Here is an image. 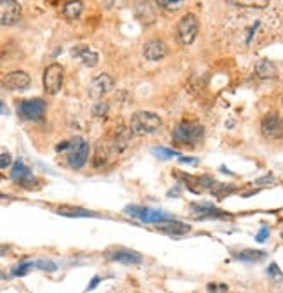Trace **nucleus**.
Wrapping results in <instances>:
<instances>
[{
  "mask_svg": "<svg viewBox=\"0 0 283 293\" xmlns=\"http://www.w3.org/2000/svg\"><path fill=\"white\" fill-rule=\"evenodd\" d=\"M162 128V118L151 111H136L131 118V132L134 135L155 134Z\"/></svg>",
  "mask_w": 283,
  "mask_h": 293,
  "instance_id": "obj_1",
  "label": "nucleus"
},
{
  "mask_svg": "<svg viewBox=\"0 0 283 293\" xmlns=\"http://www.w3.org/2000/svg\"><path fill=\"white\" fill-rule=\"evenodd\" d=\"M203 139V127L198 122H181L176 128H174L172 141L179 146H195Z\"/></svg>",
  "mask_w": 283,
  "mask_h": 293,
  "instance_id": "obj_2",
  "label": "nucleus"
},
{
  "mask_svg": "<svg viewBox=\"0 0 283 293\" xmlns=\"http://www.w3.org/2000/svg\"><path fill=\"white\" fill-rule=\"evenodd\" d=\"M198 18L195 14H191V12H188L177 23V40L183 45H191L195 42L196 35H198Z\"/></svg>",
  "mask_w": 283,
  "mask_h": 293,
  "instance_id": "obj_3",
  "label": "nucleus"
},
{
  "mask_svg": "<svg viewBox=\"0 0 283 293\" xmlns=\"http://www.w3.org/2000/svg\"><path fill=\"white\" fill-rule=\"evenodd\" d=\"M89 144L84 141L82 137H75L70 141V146H68V165L71 168H82V167L87 163L89 158Z\"/></svg>",
  "mask_w": 283,
  "mask_h": 293,
  "instance_id": "obj_4",
  "label": "nucleus"
},
{
  "mask_svg": "<svg viewBox=\"0 0 283 293\" xmlns=\"http://www.w3.org/2000/svg\"><path fill=\"white\" fill-rule=\"evenodd\" d=\"M63 78H64V70L61 64L52 63L47 66V70L44 71V88L47 94L56 95L63 87Z\"/></svg>",
  "mask_w": 283,
  "mask_h": 293,
  "instance_id": "obj_5",
  "label": "nucleus"
},
{
  "mask_svg": "<svg viewBox=\"0 0 283 293\" xmlns=\"http://www.w3.org/2000/svg\"><path fill=\"white\" fill-rule=\"evenodd\" d=\"M18 113L23 120L37 122L46 113V101L44 99H26L18 104Z\"/></svg>",
  "mask_w": 283,
  "mask_h": 293,
  "instance_id": "obj_6",
  "label": "nucleus"
},
{
  "mask_svg": "<svg viewBox=\"0 0 283 293\" xmlns=\"http://www.w3.org/2000/svg\"><path fill=\"white\" fill-rule=\"evenodd\" d=\"M21 18L18 0H0V26H12Z\"/></svg>",
  "mask_w": 283,
  "mask_h": 293,
  "instance_id": "obj_7",
  "label": "nucleus"
},
{
  "mask_svg": "<svg viewBox=\"0 0 283 293\" xmlns=\"http://www.w3.org/2000/svg\"><path fill=\"white\" fill-rule=\"evenodd\" d=\"M261 132L268 139H283V118L276 113L264 117L261 124Z\"/></svg>",
  "mask_w": 283,
  "mask_h": 293,
  "instance_id": "obj_8",
  "label": "nucleus"
},
{
  "mask_svg": "<svg viewBox=\"0 0 283 293\" xmlns=\"http://www.w3.org/2000/svg\"><path fill=\"white\" fill-rule=\"evenodd\" d=\"M113 85H115L113 78H111L110 75L101 73L91 82V85H89V95H91L92 99H101L103 95H106L108 92H111Z\"/></svg>",
  "mask_w": 283,
  "mask_h": 293,
  "instance_id": "obj_9",
  "label": "nucleus"
},
{
  "mask_svg": "<svg viewBox=\"0 0 283 293\" xmlns=\"http://www.w3.org/2000/svg\"><path fill=\"white\" fill-rule=\"evenodd\" d=\"M104 255H106V258H110V260L120 262V264L132 265V264H141L142 262L141 253H138V251H134V250H129V248H110Z\"/></svg>",
  "mask_w": 283,
  "mask_h": 293,
  "instance_id": "obj_10",
  "label": "nucleus"
},
{
  "mask_svg": "<svg viewBox=\"0 0 283 293\" xmlns=\"http://www.w3.org/2000/svg\"><path fill=\"white\" fill-rule=\"evenodd\" d=\"M11 179L16 180L18 184L25 187H33L35 186V179H33V173L28 167L23 163V160H18L12 167V172H11Z\"/></svg>",
  "mask_w": 283,
  "mask_h": 293,
  "instance_id": "obj_11",
  "label": "nucleus"
},
{
  "mask_svg": "<svg viewBox=\"0 0 283 293\" xmlns=\"http://www.w3.org/2000/svg\"><path fill=\"white\" fill-rule=\"evenodd\" d=\"M2 85L9 90H23V88H28L30 85V77L25 71H12L7 73L2 80Z\"/></svg>",
  "mask_w": 283,
  "mask_h": 293,
  "instance_id": "obj_12",
  "label": "nucleus"
},
{
  "mask_svg": "<svg viewBox=\"0 0 283 293\" xmlns=\"http://www.w3.org/2000/svg\"><path fill=\"white\" fill-rule=\"evenodd\" d=\"M167 52H169V47L162 40H149L142 47V54L148 61H160L167 56Z\"/></svg>",
  "mask_w": 283,
  "mask_h": 293,
  "instance_id": "obj_13",
  "label": "nucleus"
},
{
  "mask_svg": "<svg viewBox=\"0 0 283 293\" xmlns=\"http://www.w3.org/2000/svg\"><path fill=\"white\" fill-rule=\"evenodd\" d=\"M56 213L61 217H68V219H91V217H99L96 212H91L87 209L82 207H73V205H61L56 209Z\"/></svg>",
  "mask_w": 283,
  "mask_h": 293,
  "instance_id": "obj_14",
  "label": "nucleus"
},
{
  "mask_svg": "<svg viewBox=\"0 0 283 293\" xmlns=\"http://www.w3.org/2000/svg\"><path fill=\"white\" fill-rule=\"evenodd\" d=\"M155 226L158 231H162V233H165V234H170V236H184V234H188L191 231V227L188 226V224L179 222V220H174V219L155 224Z\"/></svg>",
  "mask_w": 283,
  "mask_h": 293,
  "instance_id": "obj_15",
  "label": "nucleus"
},
{
  "mask_svg": "<svg viewBox=\"0 0 283 293\" xmlns=\"http://www.w3.org/2000/svg\"><path fill=\"white\" fill-rule=\"evenodd\" d=\"M191 209L198 213V219H228V213L217 210L212 203H193Z\"/></svg>",
  "mask_w": 283,
  "mask_h": 293,
  "instance_id": "obj_16",
  "label": "nucleus"
},
{
  "mask_svg": "<svg viewBox=\"0 0 283 293\" xmlns=\"http://www.w3.org/2000/svg\"><path fill=\"white\" fill-rule=\"evenodd\" d=\"M71 56L82 59L85 66H89V68H94L97 64V61H99V56H97V54L94 52L92 49H89V47H85V45L73 47V49H71Z\"/></svg>",
  "mask_w": 283,
  "mask_h": 293,
  "instance_id": "obj_17",
  "label": "nucleus"
},
{
  "mask_svg": "<svg viewBox=\"0 0 283 293\" xmlns=\"http://www.w3.org/2000/svg\"><path fill=\"white\" fill-rule=\"evenodd\" d=\"M111 153H113L111 144L99 142L96 148V153H94V167H96V168H103V167H106V163L110 162Z\"/></svg>",
  "mask_w": 283,
  "mask_h": 293,
  "instance_id": "obj_18",
  "label": "nucleus"
},
{
  "mask_svg": "<svg viewBox=\"0 0 283 293\" xmlns=\"http://www.w3.org/2000/svg\"><path fill=\"white\" fill-rule=\"evenodd\" d=\"M255 73L259 75L261 78H275L276 73H278V70H276V66L271 63L269 59H261L257 61V64H255Z\"/></svg>",
  "mask_w": 283,
  "mask_h": 293,
  "instance_id": "obj_19",
  "label": "nucleus"
},
{
  "mask_svg": "<svg viewBox=\"0 0 283 293\" xmlns=\"http://www.w3.org/2000/svg\"><path fill=\"white\" fill-rule=\"evenodd\" d=\"M84 11V4L82 0H68L63 7V16L66 19H77Z\"/></svg>",
  "mask_w": 283,
  "mask_h": 293,
  "instance_id": "obj_20",
  "label": "nucleus"
},
{
  "mask_svg": "<svg viewBox=\"0 0 283 293\" xmlns=\"http://www.w3.org/2000/svg\"><path fill=\"white\" fill-rule=\"evenodd\" d=\"M224 2L243 9H266L269 5V0H224Z\"/></svg>",
  "mask_w": 283,
  "mask_h": 293,
  "instance_id": "obj_21",
  "label": "nucleus"
},
{
  "mask_svg": "<svg viewBox=\"0 0 283 293\" xmlns=\"http://www.w3.org/2000/svg\"><path fill=\"white\" fill-rule=\"evenodd\" d=\"M165 220H170V215L165 212H160V210H153V209H148V212H146V217L142 222L146 224H160V222H165Z\"/></svg>",
  "mask_w": 283,
  "mask_h": 293,
  "instance_id": "obj_22",
  "label": "nucleus"
},
{
  "mask_svg": "<svg viewBox=\"0 0 283 293\" xmlns=\"http://www.w3.org/2000/svg\"><path fill=\"white\" fill-rule=\"evenodd\" d=\"M264 257H266V251H261V250H243L236 253L238 260H243V262H259Z\"/></svg>",
  "mask_w": 283,
  "mask_h": 293,
  "instance_id": "obj_23",
  "label": "nucleus"
},
{
  "mask_svg": "<svg viewBox=\"0 0 283 293\" xmlns=\"http://www.w3.org/2000/svg\"><path fill=\"white\" fill-rule=\"evenodd\" d=\"M125 212L129 213V215H132L134 219H139L142 222L146 217V212H148V209L146 207H136V205H129L125 207Z\"/></svg>",
  "mask_w": 283,
  "mask_h": 293,
  "instance_id": "obj_24",
  "label": "nucleus"
},
{
  "mask_svg": "<svg viewBox=\"0 0 283 293\" xmlns=\"http://www.w3.org/2000/svg\"><path fill=\"white\" fill-rule=\"evenodd\" d=\"M155 2L158 7L165 9V11H176L184 0H155Z\"/></svg>",
  "mask_w": 283,
  "mask_h": 293,
  "instance_id": "obj_25",
  "label": "nucleus"
},
{
  "mask_svg": "<svg viewBox=\"0 0 283 293\" xmlns=\"http://www.w3.org/2000/svg\"><path fill=\"white\" fill-rule=\"evenodd\" d=\"M33 265H35L37 269H42V271H47V272H54L57 269V265L54 264L52 260H46V258H42V260H37L33 262Z\"/></svg>",
  "mask_w": 283,
  "mask_h": 293,
  "instance_id": "obj_26",
  "label": "nucleus"
},
{
  "mask_svg": "<svg viewBox=\"0 0 283 293\" xmlns=\"http://www.w3.org/2000/svg\"><path fill=\"white\" fill-rule=\"evenodd\" d=\"M33 267H35L33 262H23V264L16 265V267L12 269V276H26L30 269H33Z\"/></svg>",
  "mask_w": 283,
  "mask_h": 293,
  "instance_id": "obj_27",
  "label": "nucleus"
},
{
  "mask_svg": "<svg viewBox=\"0 0 283 293\" xmlns=\"http://www.w3.org/2000/svg\"><path fill=\"white\" fill-rule=\"evenodd\" d=\"M268 274H269V278L273 279L275 283H280V281H283V272L280 271V267L276 264H271L268 267Z\"/></svg>",
  "mask_w": 283,
  "mask_h": 293,
  "instance_id": "obj_28",
  "label": "nucleus"
},
{
  "mask_svg": "<svg viewBox=\"0 0 283 293\" xmlns=\"http://www.w3.org/2000/svg\"><path fill=\"white\" fill-rule=\"evenodd\" d=\"M155 155L158 156V158H162V160H169V158H174V156H179V153H177V151H172V149L156 148V149H155Z\"/></svg>",
  "mask_w": 283,
  "mask_h": 293,
  "instance_id": "obj_29",
  "label": "nucleus"
},
{
  "mask_svg": "<svg viewBox=\"0 0 283 293\" xmlns=\"http://www.w3.org/2000/svg\"><path fill=\"white\" fill-rule=\"evenodd\" d=\"M92 113L96 115V117H103V115L108 113V104H104V103L96 104V106L92 108Z\"/></svg>",
  "mask_w": 283,
  "mask_h": 293,
  "instance_id": "obj_30",
  "label": "nucleus"
},
{
  "mask_svg": "<svg viewBox=\"0 0 283 293\" xmlns=\"http://www.w3.org/2000/svg\"><path fill=\"white\" fill-rule=\"evenodd\" d=\"M12 163V158L9 153H4V155H0V170L2 168H7V167H11Z\"/></svg>",
  "mask_w": 283,
  "mask_h": 293,
  "instance_id": "obj_31",
  "label": "nucleus"
},
{
  "mask_svg": "<svg viewBox=\"0 0 283 293\" xmlns=\"http://www.w3.org/2000/svg\"><path fill=\"white\" fill-rule=\"evenodd\" d=\"M276 179L273 175H268V177H261V179L255 180V184L257 186H271V184H275Z\"/></svg>",
  "mask_w": 283,
  "mask_h": 293,
  "instance_id": "obj_32",
  "label": "nucleus"
},
{
  "mask_svg": "<svg viewBox=\"0 0 283 293\" xmlns=\"http://www.w3.org/2000/svg\"><path fill=\"white\" fill-rule=\"evenodd\" d=\"M101 281H103V278H99V276H94V278L91 279V283H89V286L85 288V292H91V290H94Z\"/></svg>",
  "mask_w": 283,
  "mask_h": 293,
  "instance_id": "obj_33",
  "label": "nucleus"
},
{
  "mask_svg": "<svg viewBox=\"0 0 283 293\" xmlns=\"http://www.w3.org/2000/svg\"><path fill=\"white\" fill-rule=\"evenodd\" d=\"M207 290H209V292H228V286L226 285H214V283H210V285L207 286Z\"/></svg>",
  "mask_w": 283,
  "mask_h": 293,
  "instance_id": "obj_34",
  "label": "nucleus"
},
{
  "mask_svg": "<svg viewBox=\"0 0 283 293\" xmlns=\"http://www.w3.org/2000/svg\"><path fill=\"white\" fill-rule=\"evenodd\" d=\"M268 236H269V229H268V227H262L261 233H259L257 236H255V240H257L259 243H262V241L268 240Z\"/></svg>",
  "mask_w": 283,
  "mask_h": 293,
  "instance_id": "obj_35",
  "label": "nucleus"
},
{
  "mask_svg": "<svg viewBox=\"0 0 283 293\" xmlns=\"http://www.w3.org/2000/svg\"><path fill=\"white\" fill-rule=\"evenodd\" d=\"M9 251H11V247H9V245H0V257H5Z\"/></svg>",
  "mask_w": 283,
  "mask_h": 293,
  "instance_id": "obj_36",
  "label": "nucleus"
},
{
  "mask_svg": "<svg viewBox=\"0 0 283 293\" xmlns=\"http://www.w3.org/2000/svg\"><path fill=\"white\" fill-rule=\"evenodd\" d=\"M0 115H9V108L0 101Z\"/></svg>",
  "mask_w": 283,
  "mask_h": 293,
  "instance_id": "obj_37",
  "label": "nucleus"
},
{
  "mask_svg": "<svg viewBox=\"0 0 283 293\" xmlns=\"http://www.w3.org/2000/svg\"><path fill=\"white\" fill-rule=\"evenodd\" d=\"M181 162H183V163H196L198 160H196V158H181Z\"/></svg>",
  "mask_w": 283,
  "mask_h": 293,
  "instance_id": "obj_38",
  "label": "nucleus"
},
{
  "mask_svg": "<svg viewBox=\"0 0 283 293\" xmlns=\"http://www.w3.org/2000/svg\"><path fill=\"white\" fill-rule=\"evenodd\" d=\"M282 238H283V233H282Z\"/></svg>",
  "mask_w": 283,
  "mask_h": 293,
  "instance_id": "obj_39",
  "label": "nucleus"
}]
</instances>
